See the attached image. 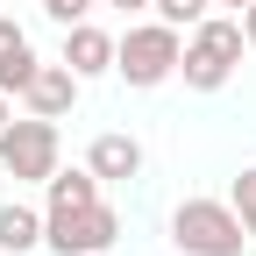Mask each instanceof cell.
I'll use <instances>...</instances> for the list:
<instances>
[{
    "label": "cell",
    "instance_id": "1",
    "mask_svg": "<svg viewBox=\"0 0 256 256\" xmlns=\"http://www.w3.org/2000/svg\"><path fill=\"white\" fill-rule=\"evenodd\" d=\"M178 50H185V36L171 22H128L121 36H114V78L128 86V92H156L164 78H178Z\"/></svg>",
    "mask_w": 256,
    "mask_h": 256
},
{
    "label": "cell",
    "instance_id": "2",
    "mask_svg": "<svg viewBox=\"0 0 256 256\" xmlns=\"http://www.w3.org/2000/svg\"><path fill=\"white\" fill-rule=\"evenodd\" d=\"M242 14H206V22H192V36L178 50V78L185 92H220L235 78V64H242Z\"/></svg>",
    "mask_w": 256,
    "mask_h": 256
},
{
    "label": "cell",
    "instance_id": "3",
    "mask_svg": "<svg viewBox=\"0 0 256 256\" xmlns=\"http://www.w3.org/2000/svg\"><path fill=\"white\" fill-rule=\"evenodd\" d=\"M171 242L178 256H242L249 249V228H242V214L228 200H178L171 206Z\"/></svg>",
    "mask_w": 256,
    "mask_h": 256
},
{
    "label": "cell",
    "instance_id": "4",
    "mask_svg": "<svg viewBox=\"0 0 256 256\" xmlns=\"http://www.w3.org/2000/svg\"><path fill=\"white\" fill-rule=\"evenodd\" d=\"M114 242H121V214L107 206V192L86 200V206H50L43 214V249L50 256H107Z\"/></svg>",
    "mask_w": 256,
    "mask_h": 256
},
{
    "label": "cell",
    "instance_id": "5",
    "mask_svg": "<svg viewBox=\"0 0 256 256\" xmlns=\"http://www.w3.org/2000/svg\"><path fill=\"white\" fill-rule=\"evenodd\" d=\"M0 171L22 178V185H43L57 171V121H43V114L8 121V128H0Z\"/></svg>",
    "mask_w": 256,
    "mask_h": 256
},
{
    "label": "cell",
    "instance_id": "6",
    "mask_svg": "<svg viewBox=\"0 0 256 256\" xmlns=\"http://www.w3.org/2000/svg\"><path fill=\"white\" fill-rule=\"evenodd\" d=\"M78 86H86V78H78L64 57H57V64H36V78L22 86V107L43 114V121H64V114L78 107Z\"/></svg>",
    "mask_w": 256,
    "mask_h": 256
},
{
    "label": "cell",
    "instance_id": "7",
    "mask_svg": "<svg viewBox=\"0 0 256 256\" xmlns=\"http://www.w3.org/2000/svg\"><path fill=\"white\" fill-rule=\"evenodd\" d=\"M86 171L100 178V185H128V178H142V142L128 136V128H107V136H92Z\"/></svg>",
    "mask_w": 256,
    "mask_h": 256
},
{
    "label": "cell",
    "instance_id": "8",
    "mask_svg": "<svg viewBox=\"0 0 256 256\" xmlns=\"http://www.w3.org/2000/svg\"><path fill=\"white\" fill-rule=\"evenodd\" d=\"M64 64H72L78 78H107V72H114V36H107L92 14L72 22V28H64Z\"/></svg>",
    "mask_w": 256,
    "mask_h": 256
},
{
    "label": "cell",
    "instance_id": "9",
    "mask_svg": "<svg viewBox=\"0 0 256 256\" xmlns=\"http://www.w3.org/2000/svg\"><path fill=\"white\" fill-rule=\"evenodd\" d=\"M0 249H8V256L43 249V206H28V200H8V206H0Z\"/></svg>",
    "mask_w": 256,
    "mask_h": 256
},
{
    "label": "cell",
    "instance_id": "10",
    "mask_svg": "<svg viewBox=\"0 0 256 256\" xmlns=\"http://www.w3.org/2000/svg\"><path fill=\"white\" fill-rule=\"evenodd\" d=\"M86 200H100V178H92L86 164H78V171L57 164V171L43 178V214H50V206H86Z\"/></svg>",
    "mask_w": 256,
    "mask_h": 256
},
{
    "label": "cell",
    "instance_id": "11",
    "mask_svg": "<svg viewBox=\"0 0 256 256\" xmlns=\"http://www.w3.org/2000/svg\"><path fill=\"white\" fill-rule=\"evenodd\" d=\"M150 14H156V22H171V28H192V22H206V14H214V0H150Z\"/></svg>",
    "mask_w": 256,
    "mask_h": 256
},
{
    "label": "cell",
    "instance_id": "12",
    "mask_svg": "<svg viewBox=\"0 0 256 256\" xmlns=\"http://www.w3.org/2000/svg\"><path fill=\"white\" fill-rule=\"evenodd\" d=\"M36 64H43L36 50H22V57H8V64H0V92H8V100H22V86L36 78Z\"/></svg>",
    "mask_w": 256,
    "mask_h": 256
},
{
    "label": "cell",
    "instance_id": "13",
    "mask_svg": "<svg viewBox=\"0 0 256 256\" xmlns=\"http://www.w3.org/2000/svg\"><path fill=\"white\" fill-rule=\"evenodd\" d=\"M228 206L242 214V228H249V242H256V164L235 178V192H228Z\"/></svg>",
    "mask_w": 256,
    "mask_h": 256
},
{
    "label": "cell",
    "instance_id": "14",
    "mask_svg": "<svg viewBox=\"0 0 256 256\" xmlns=\"http://www.w3.org/2000/svg\"><path fill=\"white\" fill-rule=\"evenodd\" d=\"M92 8H100V0H43V14H50L57 28H72V22H86Z\"/></svg>",
    "mask_w": 256,
    "mask_h": 256
},
{
    "label": "cell",
    "instance_id": "15",
    "mask_svg": "<svg viewBox=\"0 0 256 256\" xmlns=\"http://www.w3.org/2000/svg\"><path fill=\"white\" fill-rule=\"evenodd\" d=\"M28 50V28L14 22V14H0V64H8V57H22Z\"/></svg>",
    "mask_w": 256,
    "mask_h": 256
},
{
    "label": "cell",
    "instance_id": "16",
    "mask_svg": "<svg viewBox=\"0 0 256 256\" xmlns=\"http://www.w3.org/2000/svg\"><path fill=\"white\" fill-rule=\"evenodd\" d=\"M100 8H114V14H128V22H136V14H150V0H100Z\"/></svg>",
    "mask_w": 256,
    "mask_h": 256
},
{
    "label": "cell",
    "instance_id": "17",
    "mask_svg": "<svg viewBox=\"0 0 256 256\" xmlns=\"http://www.w3.org/2000/svg\"><path fill=\"white\" fill-rule=\"evenodd\" d=\"M242 43L256 50V0H249V8H242Z\"/></svg>",
    "mask_w": 256,
    "mask_h": 256
},
{
    "label": "cell",
    "instance_id": "18",
    "mask_svg": "<svg viewBox=\"0 0 256 256\" xmlns=\"http://www.w3.org/2000/svg\"><path fill=\"white\" fill-rule=\"evenodd\" d=\"M8 121H14V100H8V92H0V128H8Z\"/></svg>",
    "mask_w": 256,
    "mask_h": 256
},
{
    "label": "cell",
    "instance_id": "19",
    "mask_svg": "<svg viewBox=\"0 0 256 256\" xmlns=\"http://www.w3.org/2000/svg\"><path fill=\"white\" fill-rule=\"evenodd\" d=\"M214 8H228V14H242V8H249V0H214Z\"/></svg>",
    "mask_w": 256,
    "mask_h": 256
}]
</instances>
